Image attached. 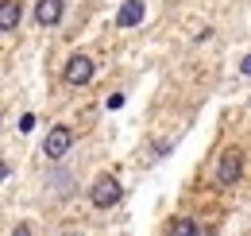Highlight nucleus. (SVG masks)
<instances>
[{
  "mask_svg": "<svg viewBox=\"0 0 251 236\" xmlns=\"http://www.w3.org/2000/svg\"><path fill=\"white\" fill-rule=\"evenodd\" d=\"M20 24V4L16 0H0V31H12Z\"/></svg>",
  "mask_w": 251,
  "mask_h": 236,
  "instance_id": "8",
  "label": "nucleus"
},
{
  "mask_svg": "<svg viewBox=\"0 0 251 236\" xmlns=\"http://www.w3.org/2000/svg\"><path fill=\"white\" fill-rule=\"evenodd\" d=\"M139 20H143V0H124L120 12H116V24L120 28H135Z\"/></svg>",
  "mask_w": 251,
  "mask_h": 236,
  "instance_id": "6",
  "label": "nucleus"
},
{
  "mask_svg": "<svg viewBox=\"0 0 251 236\" xmlns=\"http://www.w3.org/2000/svg\"><path fill=\"white\" fill-rule=\"evenodd\" d=\"M66 82L70 86H89L93 82V59L89 55H74L66 62Z\"/></svg>",
  "mask_w": 251,
  "mask_h": 236,
  "instance_id": "4",
  "label": "nucleus"
},
{
  "mask_svg": "<svg viewBox=\"0 0 251 236\" xmlns=\"http://www.w3.org/2000/svg\"><path fill=\"white\" fill-rule=\"evenodd\" d=\"M120 198H124V186H120V178H112V175H100L93 182V190H89V202L97 209H112Z\"/></svg>",
  "mask_w": 251,
  "mask_h": 236,
  "instance_id": "1",
  "label": "nucleus"
},
{
  "mask_svg": "<svg viewBox=\"0 0 251 236\" xmlns=\"http://www.w3.org/2000/svg\"><path fill=\"white\" fill-rule=\"evenodd\" d=\"M70 148H74V132H70L66 124L50 128V132H47V140H43V155H47V159H62Z\"/></svg>",
  "mask_w": 251,
  "mask_h": 236,
  "instance_id": "3",
  "label": "nucleus"
},
{
  "mask_svg": "<svg viewBox=\"0 0 251 236\" xmlns=\"http://www.w3.org/2000/svg\"><path fill=\"white\" fill-rule=\"evenodd\" d=\"M62 12H66L62 0H39V4H35V20H39L43 28H54V24H62Z\"/></svg>",
  "mask_w": 251,
  "mask_h": 236,
  "instance_id": "5",
  "label": "nucleus"
},
{
  "mask_svg": "<svg viewBox=\"0 0 251 236\" xmlns=\"http://www.w3.org/2000/svg\"><path fill=\"white\" fill-rule=\"evenodd\" d=\"M12 236H31V225H16V229H12Z\"/></svg>",
  "mask_w": 251,
  "mask_h": 236,
  "instance_id": "10",
  "label": "nucleus"
},
{
  "mask_svg": "<svg viewBox=\"0 0 251 236\" xmlns=\"http://www.w3.org/2000/svg\"><path fill=\"white\" fill-rule=\"evenodd\" d=\"M240 175H244V151L228 148L217 163V182L220 186H232V182H240Z\"/></svg>",
  "mask_w": 251,
  "mask_h": 236,
  "instance_id": "2",
  "label": "nucleus"
},
{
  "mask_svg": "<svg viewBox=\"0 0 251 236\" xmlns=\"http://www.w3.org/2000/svg\"><path fill=\"white\" fill-rule=\"evenodd\" d=\"M8 171H12V167H8V163H4V159H0V182H4V178H8Z\"/></svg>",
  "mask_w": 251,
  "mask_h": 236,
  "instance_id": "11",
  "label": "nucleus"
},
{
  "mask_svg": "<svg viewBox=\"0 0 251 236\" xmlns=\"http://www.w3.org/2000/svg\"><path fill=\"white\" fill-rule=\"evenodd\" d=\"M240 74H244V78H251V51L244 55V62H240Z\"/></svg>",
  "mask_w": 251,
  "mask_h": 236,
  "instance_id": "9",
  "label": "nucleus"
},
{
  "mask_svg": "<svg viewBox=\"0 0 251 236\" xmlns=\"http://www.w3.org/2000/svg\"><path fill=\"white\" fill-rule=\"evenodd\" d=\"M166 236H205V233H201V225L193 217H178V221H170Z\"/></svg>",
  "mask_w": 251,
  "mask_h": 236,
  "instance_id": "7",
  "label": "nucleus"
}]
</instances>
